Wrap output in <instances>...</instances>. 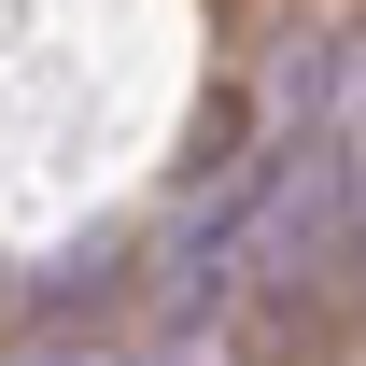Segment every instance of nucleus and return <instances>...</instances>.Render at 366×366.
<instances>
[{"label": "nucleus", "instance_id": "1", "mask_svg": "<svg viewBox=\"0 0 366 366\" xmlns=\"http://www.w3.org/2000/svg\"><path fill=\"white\" fill-rule=\"evenodd\" d=\"M352 197H366V56H352Z\"/></svg>", "mask_w": 366, "mask_h": 366}]
</instances>
